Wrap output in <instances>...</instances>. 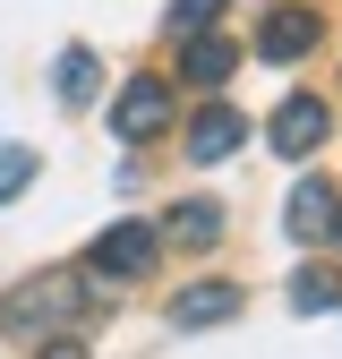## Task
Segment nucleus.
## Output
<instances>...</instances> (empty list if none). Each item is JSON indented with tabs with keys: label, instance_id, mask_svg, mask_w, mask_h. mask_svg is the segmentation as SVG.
Returning <instances> with one entry per match:
<instances>
[{
	"label": "nucleus",
	"instance_id": "nucleus-10",
	"mask_svg": "<svg viewBox=\"0 0 342 359\" xmlns=\"http://www.w3.org/2000/svg\"><path fill=\"white\" fill-rule=\"evenodd\" d=\"M95 86H103V60L86 52V43H69V52H60V69H52V95L77 111V103H95Z\"/></svg>",
	"mask_w": 342,
	"mask_h": 359
},
{
	"label": "nucleus",
	"instance_id": "nucleus-4",
	"mask_svg": "<svg viewBox=\"0 0 342 359\" xmlns=\"http://www.w3.org/2000/svg\"><path fill=\"white\" fill-rule=\"evenodd\" d=\"M163 128H171V86L163 77H128L120 103H111V137L146 146V137H163Z\"/></svg>",
	"mask_w": 342,
	"mask_h": 359
},
{
	"label": "nucleus",
	"instance_id": "nucleus-6",
	"mask_svg": "<svg viewBox=\"0 0 342 359\" xmlns=\"http://www.w3.org/2000/svg\"><path fill=\"white\" fill-rule=\"evenodd\" d=\"M334 214H342L334 180H299V189H291V214H282V231H291V240H334Z\"/></svg>",
	"mask_w": 342,
	"mask_h": 359
},
{
	"label": "nucleus",
	"instance_id": "nucleus-15",
	"mask_svg": "<svg viewBox=\"0 0 342 359\" xmlns=\"http://www.w3.org/2000/svg\"><path fill=\"white\" fill-rule=\"evenodd\" d=\"M43 359H86V342H69V334H60V342H43Z\"/></svg>",
	"mask_w": 342,
	"mask_h": 359
},
{
	"label": "nucleus",
	"instance_id": "nucleus-14",
	"mask_svg": "<svg viewBox=\"0 0 342 359\" xmlns=\"http://www.w3.org/2000/svg\"><path fill=\"white\" fill-rule=\"evenodd\" d=\"M223 18V0H171V34H205Z\"/></svg>",
	"mask_w": 342,
	"mask_h": 359
},
{
	"label": "nucleus",
	"instance_id": "nucleus-8",
	"mask_svg": "<svg viewBox=\"0 0 342 359\" xmlns=\"http://www.w3.org/2000/svg\"><path fill=\"white\" fill-rule=\"evenodd\" d=\"M223 317H240V283H189L180 299H171V325H180V334L223 325Z\"/></svg>",
	"mask_w": 342,
	"mask_h": 359
},
{
	"label": "nucleus",
	"instance_id": "nucleus-16",
	"mask_svg": "<svg viewBox=\"0 0 342 359\" xmlns=\"http://www.w3.org/2000/svg\"><path fill=\"white\" fill-rule=\"evenodd\" d=\"M334 231H342V214H334Z\"/></svg>",
	"mask_w": 342,
	"mask_h": 359
},
{
	"label": "nucleus",
	"instance_id": "nucleus-9",
	"mask_svg": "<svg viewBox=\"0 0 342 359\" xmlns=\"http://www.w3.org/2000/svg\"><path fill=\"white\" fill-rule=\"evenodd\" d=\"M240 69V43L231 34H180V77L189 86H223Z\"/></svg>",
	"mask_w": 342,
	"mask_h": 359
},
{
	"label": "nucleus",
	"instance_id": "nucleus-1",
	"mask_svg": "<svg viewBox=\"0 0 342 359\" xmlns=\"http://www.w3.org/2000/svg\"><path fill=\"white\" fill-rule=\"evenodd\" d=\"M86 317V283L77 274H26L0 291V334L9 342H60Z\"/></svg>",
	"mask_w": 342,
	"mask_h": 359
},
{
	"label": "nucleus",
	"instance_id": "nucleus-7",
	"mask_svg": "<svg viewBox=\"0 0 342 359\" xmlns=\"http://www.w3.org/2000/svg\"><path fill=\"white\" fill-rule=\"evenodd\" d=\"M240 137H248V120L231 103H205L189 120V163H223V154H240Z\"/></svg>",
	"mask_w": 342,
	"mask_h": 359
},
{
	"label": "nucleus",
	"instance_id": "nucleus-11",
	"mask_svg": "<svg viewBox=\"0 0 342 359\" xmlns=\"http://www.w3.org/2000/svg\"><path fill=\"white\" fill-rule=\"evenodd\" d=\"M163 231L180 240V248H214V240H223V214H214L205 197H189V205H171V222H163Z\"/></svg>",
	"mask_w": 342,
	"mask_h": 359
},
{
	"label": "nucleus",
	"instance_id": "nucleus-12",
	"mask_svg": "<svg viewBox=\"0 0 342 359\" xmlns=\"http://www.w3.org/2000/svg\"><path fill=\"white\" fill-rule=\"evenodd\" d=\"M34 171H43V154H34V146H18V137L0 146V205L26 197V189H34Z\"/></svg>",
	"mask_w": 342,
	"mask_h": 359
},
{
	"label": "nucleus",
	"instance_id": "nucleus-5",
	"mask_svg": "<svg viewBox=\"0 0 342 359\" xmlns=\"http://www.w3.org/2000/svg\"><path fill=\"white\" fill-rule=\"evenodd\" d=\"M266 137H274V154H291V163H299V154H317V146L334 137V111H325L317 95H282V103H274V120H266Z\"/></svg>",
	"mask_w": 342,
	"mask_h": 359
},
{
	"label": "nucleus",
	"instance_id": "nucleus-2",
	"mask_svg": "<svg viewBox=\"0 0 342 359\" xmlns=\"http://www.w3.org/2000/svg\"><path fill=\"white\" fill-rule=\"evenodd\" d=\"M154 257H163V231H154V222H111L86 265H95L103 283H137V274H154Z\"/></svg>",
	"mask_w": 342,
	"mask_h": 359
},
{
	"label": "nucleus",
	"instance_id": "nucleus-13",
	"mask_svg": "<svg viewBox=\"0 0 342 359\" xmlns=\"http://www.w3.org/2000/svg\"><path fill=\"white\" fill-rule=\"evenodd\" d=\"M291 308H308V317H317V308H342V274H334V265H308V274L291 283Z\"/></svg>",
	"mask_w": 342,
	"mask_h": 359
},
{
	"label": "nucleus",
	"instance_id": "nucleus-3",
	"mask_svg": "<svg viewBox=\"0 0 342 359\" xmlns=\"http://www.w3.org/2000/svg\"><path fill=\"white\" fill-rule=\"evenodd\" d=\"M317 34H325V18L308 9V0H282V9L256 26V60H274V69H291V60H308L317 52Z\"/></svg>",
	"mask_w": 342,
	"mask_h": 359
}]
</instances>
